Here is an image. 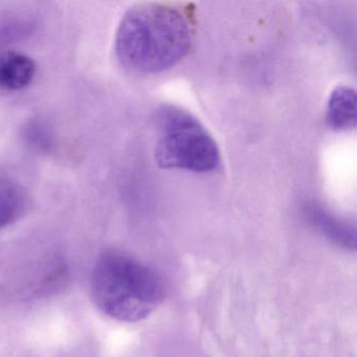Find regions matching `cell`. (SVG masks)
Listing matches in <instances>:
<instances>
[{
  "mask_svg": "<svg viewBox=\"0 0 357 357\" xmlns=\"http://www.w3.org/2000/svg\"><path fill=\"white\" fill-rule=\"evenodd\" d=\"M309 215L312 222L330 239L342 245L355 246V229L350 223L334 216L321 206H311Z\"/></svg>",
  "mask_w": 357,
  "mask_h": 357,
  "instance_id": "obj_7",
  "label": "cell"
},
{
  "mask_svg": "<svg viewBox=\"0 0 357 357\" xmlns=\"http://www.w3.org/2000/svg\"><path fill=\"white\" fill-rule=\"evenodd\" d=\"M91 284L98 308L107 317L125 323L143 321L165 298L162 278L153 269L116 250L100 256Z\"/></svg>",
  "mask_w": 357,
  "mask_h": 357,
  "instance_id": "obj_2",
  "label": "cell"
},
{
  "mask_svg": "<svg viewBox=\"0 0 357 357\" xmlns=\"http://www.w3.org/2000/svg\"><path fill=\"white\" fill-rule=\"evenodd\" d=\"M36 63L32 58L17 52L0 54V89L20 91L34 80Z\"/></svg>",
  "mask_w": 357,
  "mask_h": 357,
  "instance_id": "obj_4",
  "label": "cell"
},
{
  "mask_svg": "<svg viewBox=\"0 0 357 357\" xmlns=\"http://www.w3.org/2000/svg\"><path fill=\"white\" fill-rule=\"evenodd\" d=\"M356 93L352 87H336L328 100L327 123L335 131H348L356 126Z\"/></svg>",
  "mask_w": 357,
  "mask_h": 357,
  "instance_id": "obj_6",
  "label": "cell"
},
{
  "mask_svg": "<svg viewBox=\"0 0 357 357\" xmlns=\"http://www.w3.org/2000/svg\"><path fill=\"white\" fill-rule=\"evenodd\" d=\"M158 126L154 156L160 168L206 173L220 164V150L214 137L187 110L162 106L158 112Z\"/></svg>",
  "mask_w": 357,
  "mask_h": 357,
  "instance_id": "obj_3",
  "label": "cell"
},
{
  "mask_svg": "<svg viewBox=\"0 0 357 357\" xmlns=\"http://www.w3.org/2000/svg\"><path fill=\"white\" fill-rule=\"evenodd\" d=\"M30 202V195L22 183L9 175L0 173V229L24 217Z\"/></svg>",
  "mask_w": 357,
  "mask_h": 357,
  "instance_id": "obj_5",
  "label": "cell"
},
{
  "mask_svg": "<svg viewBox=\"0 0 357 357\" xmlns=\"http://www.w3.org/2000/svg\"><path fill=\"white\" fill-rule=\"evenodd\" d=\"M193 17L178 3H141L123 16L116 36L122 66L139 74H158L172 68L193 45Z\"/></svg>",
  "mask_w": 357,
  "mask_h": 357,
  "instance_id": "obj_1",
  "label": "cell"
}]
</instances>
